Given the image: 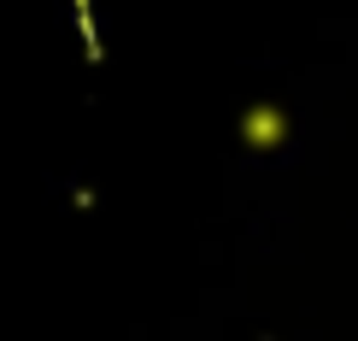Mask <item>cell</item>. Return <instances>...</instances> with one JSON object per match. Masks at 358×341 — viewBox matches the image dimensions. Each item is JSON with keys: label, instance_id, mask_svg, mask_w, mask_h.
<instances>
[{"label": "cell", "instance_id": "cell-1", "mask_svg": "<svg viewBox=\"0 0 358 341\" xmlns=\"http://www.w3.org/2000/svg\"><path fill=\"white\" fill-rule=\"evenodd\" d=\"M241 141L247 147H259V153H271V147H282L288 141V118H282V106H252L247 118H241Z\"/></svg>", "mask_w": 358, "mask_h": 341}]
</instances>
